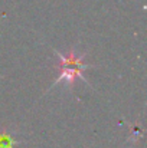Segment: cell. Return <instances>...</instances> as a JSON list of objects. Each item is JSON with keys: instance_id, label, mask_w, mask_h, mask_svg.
<instances>
[{"instance_id": "cell-1", "label": "cell", "mask_w": 147, "mask_h": 148, "mask_svg": "<svg viewBox=\"0 0 147 148\" xmlns=\"http://www.w3.org/2000/svg\"><path fill=\"white\" fill-rule=\"evenodd\" d=\"M55 53H56V56L59 58V65H58V66H59V69H61V73H59V76L55 79L53 85H55V84L65 82L69 88H72L77 79H82L84 82L90 84V82L85 79V76L82 75V72H84L85 69H88V65L84 62V58H85L84 53L78 55V52L74 49V48L68 50L66 55H63V53H61V52H58V50H55Z\"/></svg>"}, {"instance_id": "cell-2", "label": "cell", "mask_w": 147, "mask_h": 148, "mask_svg": "<svg viewBox=\"0 0 147 148\" xmlns=\"http://www.w3.org/2000/svg\"><path fill=\"white\" fill-rule=\"evenodd\" d=\"M19 144V141L6 130L0 131V148H14Z\"/></svg>"}]
</instances>
